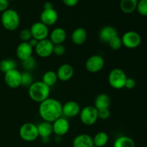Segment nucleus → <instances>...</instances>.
Instances as JSON below:
<instances>
[{
  "instance_id": "obj_21",
  "label": "nucleus",
  "mask_w": 147,
  "mask_h": 147,
  "mask_svg": "<svg viewBox=\"0 0 147 147\" xmlns=\"http://www.w3.org/2000/svg\"><path fill=\"white\" fill-rule=\"evenodd\" d=\"M111 98L109 95L106 93H100L96 96L94 101V106L97 110L109 109L111 105Z\"/></svg>"
},
{
  "instance_id": "obj_36",
  "label": "nucleus",
  "mask_w": 147,
  "mask_h": 147,
  "mask_svg": "<svg viewBox=\"0 0 147 147\" xmlns=\"http://www.w3.org/2000/svg\"><path fill=\"white\" fill-rule=\"evenodd\" d=\"M9 1L8 0H0V12L6 11L8 9Z\"/></svg>"
},
{
  "instance_id": "obj_17",
  "label": "nucleus",
  "mask_w": 147,
  "mask_h": 147,
  "mask_svg": "<svg viewBox=\"0 0 147 147\" xmlns=\"http://www.w3.org/2000/svg\"><path fill=\"white\" fill-rule=\"evenodd\" d=\"M67 38L66 31L62 27H56L52 30L50 34V40L54 45L63 44Z\"/></svg>"
},
{
  "instance_id": "obj_16",
  "label": "nucleus",
  "mask_w": 147,
  "mask_h": 147,
  "mask_svg": "<svg viewBox=\"0 0 147 147\" xmlns=\"http://www.w3.org/2000/svg\"><path fill=\"white\" fill-rule=\"evenodd\" d=\"M56 73L58 80L63 82H67L73 78L74 75V69L71 65L64 63L58 67Z\"/></svg>"
},
{
  "instance_id": "obj_26",
  "label": "nucleus",
  "mask_w": 147,
  "mask_h": 147,
  "mask_svg": "<svg viewBox=\"0 0 147 147\" xmlns=\"http://www.w3.org/2000/svg\"><path fill=\"white\" fill-rule=\"evenodd\" d=\"M57 80L58 78H57V73L53 70H48L45 72L43 74L42 78V81L50 88L54 86L57 83Z\"/></svg>"
},
{
  "instance_id": "obj_10",
  "label": "nucleus",
  "mask_w": 147,
  "mask_h": 147,
  "mask_svg": "<svg viewBox=\"0 0 147 147\" xmlns=\"http://www.w3.org/2000/svg\"><path fill=\"white\" fill-rule=\"evenodd\" d=\"M4 82L10 88H17L21 86L22 73L17 69H14L4 73Z\"/></svg>"
},
{
  "instance_id": "obj_11",
  "label": "nucleus",
  "mask_w": 147,
  "mask_h": 147,
  "mask_svg": "<svg viewBox=\"0 0 147 147\" xmlns=\"http://www.w3.org/2000/svg\"><path fill=\"white\" fill-rule=\"evenodd\" d=\"M32 36L33 38L36 39L38 41L47 38L49 35V29L47 26L42 23L41 22H34L30 27Z\"/></svg>"
},
{
  "instance_id": "obj_7",
  "label": "nucleus",
  "mask_w": 147,
  "mask_h": 147,
  "mask_svg": "<svg viewBox=\"0 0 147 147\" xmlns=\"http://www.w3.org/2000/svg\"><path fill=\"white\" fill-rule=\"evenodd\" d=\"M123 46L129 49H134L139 47L142 42V37L135 31H128L121 37Z\"/></svg>"
},
{
  "instance_id": "obj_9",
  "label": "nucleus",
  "mask_w": 147,
  "mask_h": 147,
  "mask_svg": "<svg viewBox=\"0 0 147 147\" xmlns=\"http://www.w3.org/2000/svg\"><path fill=\"white\" fill-rule=\"evenodd\" d=\"M53 47L54 45L50 41V39L47 38L39 41L37 46L34 47V50L39 57L46 58L53 54Z\"/></svg>"
},
{
  "instance_id": "obj_1",
  "label": "nucleus",
  "mask_w": 147,
  "mask_h": 147,
  "mask_svg": "<svg viewBox=\"0 0 147 147\" xmlns=\"http://www.w3.org/2000/svg\"><path fill=\"white\" fill-rule=\"evenodd\" d=\"M38 111L44 121L53 123L63 115V105L57 99L48 98L40 103Z\"/></svg>"
},
{
  "instance_id": "obj_35",
  "label": "nucleus",
  "mask_w": 147,
  "mask_h": 147,
  "mask_svg": "<svg viewBox=\"0 0 147 147\" xmlns=\"http://www.w3.org/2000/svg\"><path fill=\"white\" fill-rule=\"evenodd\" d=\"M135 86H136V81L134 79L131 78H127L124 88H126L127 89H133Z\"/></svg>"
},
{
  "instance_id": "obj_30",
  "label": "nucleus",
  "mask_w": 147,
  "mask_h": 147,
  "mask_svg": "<svg viewBox=\"0 0 147 147\" xmlns=\"http://www.w3.org/2000/svg\"><path fill=\"white\" fill-rule=\"evenodd\" d=\"M22 67L25 69L26 71L30 72V70L35 68L36 60L34 59V57H33V56H32L30 58L22 62Z\"/></svg>"
},
{
  "instance_id": "obj_31",
  "label": "nucleus",
  "mask_w": 147,
  "mask_h": 147,
  "mask_svg": "<svg viewBox=\"0 0 147 147\" xmlns=\"http://www.w3.org/2000/svg\"><path fill=\"white\" fill-rule=\"evenodd\" d=\"M136 10L142 16H147V0H139L138 1Z\"/></svg>"
},
{
  "instance_id": "obj_23",
  "label": "nucleus",
  "mask_w": 147,
  "mask_h": 147,
  "mask_svg": "<svg viewBox=\"0 0 147 147\" xmlns=\"http://www.w3.org/2000/svg\"><path fill=\"white\" fill-rule=\"evenodd\" d=\"M138 0H121V10L125 14H131L136 9Z\"/></svg>"
},
{
  "instance_id": "obj_2",
  "label": "nucleus",
  "mask_w": 147,
  "mask_h": 147,
  "mask_svg": "<svg viewBox=\"0 0 147 147\" xmlns=\"http://www.w3.org/2000/svg\"><path fill=\"white\" fill-rule=\"evenodd\" d=\"M28 94L33 101L40 103L50 98V88L42 80L33 82L28 88Z\"/></svg>"
},
{
  "instance_id": "obj_19",
  "label": "nucleus",
  "mask_w": 147,
  "mask_h": 147,
  "mask_svg": "<svg viewBox=\"0 0 147 147\" xmlns=\"http://www.w3.org/2000/svg\"><path fill=\"white\" fill-rule=\"evenodd\" d=\"M87 39V32L83 27H78L71 34V41L76 45H82Z\"/></svg>"
},
{
  "instance_id": "obj_29",
  "label": "nucleus",
  "mask_w": 147,
  "mask_h": 147,
  "mask_svg": "<svg viewBox=\"0 0 147 147\" xmlns=\"http://www.w3.org/2000/svg\"><path fill=\"white\" fill-rule=\"evenodd\" d=\"M108 44H109V47L113 50H119L123 46L121 37H119V34L111 39Z\"/></svg>"
},
{
  "instance_id": "obj_5",
  "label": "nucleus",
  "mask_w": 147,
  "mask_h": 147,
  "mask_svg": "<svg viewBox=\"0 0 147 147\" xmlns=\"http://www.w3.org/2000/svg\"><path fill=\"white\" fill-rule=\"evenodd\" d=\"M19 134L20 138L24 142H34L39 137L37 125L30 122L24 123L20 126Z\"/></svg>"
},
{
  "instance_id": "obj_6",
  "label": "nucleus",
  "mask_w": 147,
  "mask_h": 147,
  "mask_svg": "<svg viewBox=\"0 0 147 147\" xmlns=\"http://www.w3.org/2000/svg\"><path fill=\"white\" fill-rule=\"evenodd\" d=\"M79 116L82 123L88 126H93L98 119V110L94 106H85L81 109Z\"/></svg>"
},
{
  "instance_id": "obj_28",
  "label": "nucleus",
  "mask_w": 147,
  "mask_h": 147,
  "mask_svg": "<svg viewBox=\"0 0 147 147\" xmlns=\"http://www.w3.org/2000/svg\"><path fill=\"white\" fill-rule=\"evenodd\" d=\"M33 83V78L31 73L29 71H24L22 73L21 86L23 87H30Z\"/></svg>"
},
{
  "instance_id": "obj_13",
  "label": "nucleus",
  "mask_w": 147,
  "mask_h": 147,
  "mask_svg": "<svg viewBox=\"0 0 147 147\" xmlns=\"http://www.w3.org/2000/svg\"><path fill=\"white\" fill-rule=\"evenodd\" d=\"M33 50L28 42H21L16 48V55L22 62L32 56Z\"/></svg>"
},
{
  "instance_id": "obj_32",
  "label": "nucleus",
  "mask_w": 147,
  "mask_h": 147,
  "mask_svg": "<svg viewBox=\"0 0 147 147\" xmlns=\"http://www.w3.org/2000/svg\"><path fill=\"white\" fill-rule=\"evenodd\" d=\"M19 36H20V38L22 40V42H29L32 38L31 31H30V29H23V30H22L20 31Z\"/></svg>"
},
{
  "instance_id": "obj_18",
  "label": "nucleus",
  "mask_w": 147,
  "mask_h": 147,
  "mask_svg": "<svg viewBox=\"0 0 147 147\" xmlns=\"http://www.w3.org/2000/svg\"><path fill=\"white\" fill-rule=\"evenodd\" d=\"M73 147H94L93 138L86 134H81L74 138L73 141Z\"/></svg>"
},
{
  "instance_id": "obj_39",
  "label": "nucleus",
  "mask_w": 147,
  "mask_h": 147,
  "mask_svg": "<svg viewBox=\"0 0 147 147\" xmlns=\"http://www.w3.org/2000/svg\"><path fill=\"white\" fill-rule=\"evenodd\" d=\"M53 4L50 1H46L43 4V9H53Z\"/></svg>"
},
{
  "instance_id": "obj_4",
  "label": "nucleus",
  "mask_w": 147,
  "mask_h": 147,
  "mask_svg": "<svg viewBox=\"0 0 147 147\" xmlns=\"http://www.w3.org/2000/svg\"><path fill=\"white\" fill-rule=\"evenodd\" d=\"M127 76L126 73L121 68H113L111 70L108 77V80L110 86L116 90H120L125 87Z\"/></svg>"
},
{
  "instance_id": "obj_15",
  "label": "nucleus",
  "mask_w": 147,
  "mask_h": 147,
  "mask_svg": "<svg viewBox=\"0 0 147 147\" xmlns=\"http://www.w3.org/2000/svg\"><path fill=\"white\" fill-rule=\"evenodd\" d=\"M58 20V14L54 9H43L40 14V22L46 26H52Z\"/></svg>"
},
{
  "instance_id": "obj_34",
  "label": "nucleus",
  "mask_w": 147,
  "mask_h": 147,
  "mask_svg": "<svg viewBox=\"0 0 147 147\" xmlns=\"http://www.w3.org/2000/svg\"><path fill=\"white\" fill-rule=\"evenodd\" d=\"M98 119L101 120H107L111 116V111L109 109H101V110H98Z\"/></svg>"
},
{
  "instance_id": "obj_40",
  "label": "nucleus",
  "mask_w": 147,
  "mask_h": 147,
  "mask_svg": "<svg viewBox=\"0 0 147 147\" xmlns=\"http://www.w3.org/2000/svg\"><path fill=\"white\" fill-rule=\"evenodd\" d=\"M8 1H14V0H8Z\"/></svg>"
},
{
  "instance_id": "obj_37",
  "label": "nucleus",
  "mask_w": 147,
  "mask_h": 147,
  "mask_svg": "<svg viewBox=\"0 0 147 147\" xmlns=\"http://www.w3.org/2000/svg\"><path fill=\"white\" fill-rule=\"evenodd\" d=\"M63 1L66 6H67V7H73L78 4L79 0H63Z\"/></svg>"
},
{
  "instance_id": "obj_25",
  "label": "nucleus",
  "mask_w": 147,
  "mask_h": 147,
  "mask_svg": "<svg viewBox=\"0 0 147 147\" xmlns=\"http://www.w3.org/2000/svg\"><path fill=\"white\" fill-rule=\"evenodd\" d=\"M113 147H135V142L131 137L121 136L115 140Z\"/></svg>"
},
{
  "instance_id": "obj_33",
  "label": "nucleus",
  "mask_w": 147,
  "mask_h": 147,
  "mask_svg": "<svg viewBox=\"0 0 147 147\" xmlns=\"http://www.w3.org/2000/svg\"><path fill=\"white\" fill-rule=\"evenodd\" d=\"M66 48L63 44L55 45L53 47V54L57 56H62L65 53Z\"/></svg>"
},
{
  "instance_id": "obj_14",
  "label": "nucleus",
  "mask_w": 147,
  "mask_h": 147,
  "mask_svg": "<svg viewBox=\"0 0 147 147\" xmlns=\"http://www.w3.org/2000/svg\"><path fill=\"white\" fill-rule=\"evenodd\" d=\"M81 108L78 102L70 100L63 105V115L67 118H73L80 114Z\"/></svg>"
},
{
  "instance_id": "obj_12",
  "label": "nucleus",
  "mask_w": 147,
  "mask_h": 147,
  "mask_svg": "<svg viewBox=\"0 0 147 147\" xmlns=\"http://www.w3.org/2000/svg\"><path fill=\"white\" fill-rule=\"evenodd\" d=\"M52 123L53 133L58 137L65 136L70 130V123L68 120L62 116Z\"/></svg>"
},
{
  "instance_id": "obj_20",
  "label": "nucleus",
  "mask_w": 147,
  "mask_h": 147,
  "mask_svg": "<svg viewBox=\"0 0 147 147\" xmlns=\"http://www.w3.org/2000/svg\"><path fill=\"white\" fill-rule=\"evenodd\" d=\"M116 35H118V32L116 28L112 26H105L100 29L98 37L100 41L104 43H108L111 39Z\"/></svg>"
},
{
  "instance_id": "obj_22",
  "label": "nucleus",
  "mask_w": 147,
  "mask_h": 147,
  "mask_svg": "<svg viewBox=\"0 0 147 147\" xmlns=\"http://www.w3.org/2000/svg\"><path fill=\"white\" fill-rule=\"evenodd\" d=\"M39 136L42 138H49L53 133V123L47 121H44L37 125Z\"/></svg>"
},
{
  "instance_id": "obj_38",
  "label": "nucleus",
  "mask_w": 147,
  "mask_h": 147,
  "mask_svg": "<svg viewBox=\"0 0 147 147\" xmlns=\"http://www.w3.org/2000/svg\"><path fill=\"white\" fill-rule=\"evenodd\" d=\"M38 40H36V39H34V38H32L31 40H30V41L28 42H29V44L30 45H31V47H32L33 49H34V47H36V46H37V43H38Z\"/></svg>"
},
{
  "instance_id": "obj_24",
  "label": "nucleus",
  "mask_w": 147,
  "mask_h": 147,
  "mask_svg": "<svg viewBox=\"0 0 147 147\" xmlns=\"http://www.w3.org/2000/svg\"><path fill=\"white\" fill-rule=\"evenodd\" d=\"M109 136L105 131H99L93 138V145L96 147H104L108 144Z\"/></svg>"
},
{
  "instance_id": "obj_27",
  "label": "nucleus",
  "mask_w": 147,
  "mask_h": 147,
  "mask_svg": "<svg viewBox=\"0 0 147 147\" xmlns=\"http://www.w3.org/2000/svg\"><path fill=\"white\" fill-rule=\"evenodd\" d=\"M17 62L13 59H4L0 61V70L4 73L17 69Z\"/></svg>"
},
{
  "instance_id": "obj_3",
  "label": "nucleus",
  "mask_w": 147,
  "mask_h": 147,
  "mask_svg": "<svg viewBox=\"0 0 147 147\" xmlns=\"http://www.w3.org/2000/svg\"><path fill=\"white\" fill-rule=\"evenodd\" d=\"M1 23L3 27L8 31H14L20 26V17L18 12L12 9L3 11L1 16Z\"/></svg>"
},
{
  "instance_id": "obj_8",
  "label": "nucleus",
  "mask_w": 147,
  "mask_h": 147,
  "mask_svg": "<svg viewBox=\"0 0 147 147\" xmlns=\"http://www.w3.org/2000/svg\"><path fill=\"white\" fill-rule=\"evenodd\" d=\"M105 65L104 59L99 55L90 56L85 63L86 69L91 73H96L100 71Z\"/></svg>"
}]
</instances>
